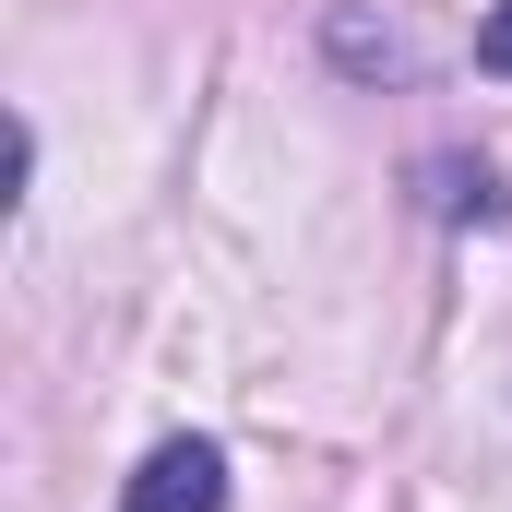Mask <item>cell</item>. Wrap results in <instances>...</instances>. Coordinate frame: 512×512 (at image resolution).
<instances>
[{
    "instance_id": "6da1fadb",
    "label": "cell",
    "mask_w": 512,
    "mask_h": 512,
    "mask_svg": "<svg viewBox=\"0 0 512 512\" xmlns=\"http://www.w3.org/2000/svg\"><path fill=\"white\" fill-rule=\"evenodd\" d=\"M120 512H227V453L215 441H155Z\"/></svg>"
},
{
    "instance_id": "7a4b0ae2",
    "label": "cell",
    "mask_w": 512,
    "mask_h": 512,
    "mask_svg": "<svg viewBox=\"0 0 512 512\" xmlns=\"http://www.w3.org/2000/svg\"><path fill=\"white\" fill-rule=\"evenodd\" d=\"M477 60H489V72H512V0L489 12V24H477Z\"/></svg>"
}]
</instances>
